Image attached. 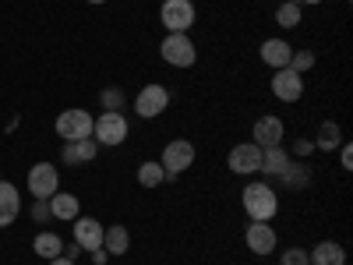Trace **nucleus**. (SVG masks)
Returning <instances> with one entry per match:
<instances>
[{"instance_id": "obj_1", "label": "nucleus", "mask_w": 353, "mask_h": 265, "mask_svg": "<svg viewBox=\"0 0 353 265\" xmlns=\"http://www.w3.org/2000/svg\"><path fill=\"white\" fill-rule=\"evenodd\" d=\"M241 205L254 223H269L279 213V191L272 184H265V181H254L241 191Z\"/></svg>"}, {"instance_id": "obj_2", "label": "nucleus", "mask_w": 353, "mask_h": 265, "mask_svg": "<svg viewBox=\"0 0 353 265\" xmlns=\"http://www.w3.org/2000/svg\"><path fill=\"white\" fill-rule=\"evenodd\" d=\"M159 53L170 68H191L198 61V46L188 32H170L163 43H159Z\"/></svg>"}, {"instance_id": "obj_3", "label": "nucleus", "mask_w": 353, "mask_h": 265, "mask_svg": "<svg viewBox=\"0 0 353 265\" xmlns=\"http://www.w3.org/2000/svg\"><path fill=\"white\" fill-rule=\"evenodd\" d=\"M194 18H198V11L191 0H163V8H159V21L166 32H191Z\"/></svg>"}, {"instance_id": "obj_4", "label": "nucleus", "mask_w": 353, "mask_h": 265, "mask_svg": "<svg viewBox=\"0 0 353 265\" xmlns=\"http://www.w3.org/2000/svg\"><path fill=\"white\" fill-rule=\"evenodd\" d=\"M128 117L124 113H113V110H103V117H96V124H92V138L96 145H121L128 138Z\"/></svg>"}, {"instance_id": "obj_5", "label": "nucleus", "mask_w": 353, "mask_h": 265, "mask_svg": "<svg viewBox=\"0 0 353 265\" xmlns=\"http://www.w3.org/2000/svg\"><path fill=\"white\" fill-rule=\"evenodd\" d=\"M163 170H166V177L170 181H176L184 170H191V163H194V145L188 141V138H173V141H166V149H163Z\"/></svg>"}, {"instance_id": "obj_6", "label": "nucleus", "mask_w": 353, "mask_h": 265, "mask_svg": "<svg viewBox=\"0 0 353 265\" xmlns=\"http://www.w3.org/2000/svg\"><path fill=\"white\" fill-rule=\"evenodd\" d=\"M92 124H96V117L88 110H64L57 117V135L64 141H81V138H92Z\"/></svg>"}, {"instance_id": "obj_7", "label": "nucleus", "mask_w": 353, "mask_h": 265, "mask_svg": "<svg viewBox=\"0 0 353 265\" xmlns=\"http://www.w3.org/2000/svg\"><path fill=\"white\" fill-rule=\"evenodd\" d=\"M261 153H265V149H258L254 141H241V145H233L230 156H226L230 173H241V177L258 173V170H261Z\"/></svg>"}, {"instance_id": "obj_8", "label": "nucleus", "mask_w": 353, "mask_h": 265, "mask_svg": "<svg viewBox=\"0 0 353 265\" xmlns=\"http://www.w3.org/2000/svg\"><path fill=\"white\" fill-rule=\"evenodd\" d=\"M170 106V92L163 85H145L141 92L134 96V113L138 117H145V121H152V117H163V110Z\"/></svg>"}, {"instance_id": "obj_9", "label": "nucleus", "mask_w": 353, "mask_h": 265, "mask_svg": "<svg viewBox=\"0 0 353 265\" xmlns=\"http://www.w3.org/2000/svg\"><path fill=\"white\" fill-rule=\"evenodd\" d=\"M53 191H61V173L53 163H36L28 170V195L32 198H50Z\"/></svg>"}, {"instance_id": "obj_10", "label": "nucleus", "mask_w": 353, "mask_h": 265, "mask_svg": "<svg viewBox=\"0 0 353 265\" xmlns=\"http://www.w3.org/2000/svg\"><path fill=\"white\" fill-rule=\"evenodd\" d=\"M272 96L279 103H297L304 96V75H297L293 68H279L272 75Z\"/></svg>"}, {"instance_id": "obj_11", "label": "nucleus", "mask_w": 353, "mask_h": 265, "mask_svg": "<svg viewBox=\"0 0 353 265\" xmlns=\"http://www.w3.org/2000/svg\"><path fill=\"white\" fill-rule=\"evenodd\" d=\"M244 241H248V251H254V255H272L276 251V244H279V237H276V226L272 223H248V230H244Z\"/></svg>"}, {"instance_id": "obj_12", "label": "nucleus", "mask_w": 353, "mask_h": 265, "mask_svg": "<svg viewBox=\"0 0 353 265\" xmlns=\"http://www.w3.org/2000/svg\"><path fill=\"white\" fill-rule=\"evenodd\" d=\"M254 145L258 149H276V145H283V135H286V124L279 121V117H258L254 121V131H251Z\"/></svg>"}, {"instance_id": "obj_13", "label": "nucleus", "mask_w": 353, "mask_h": 265, "mask_svg": "<svg viewBox=\"0 0 353 265\" xmlns=\"http://www.w3.org/2000/svg\"><path fill=\"white\" fill-rule=\"evenodd\" d=\"M103 233H106V226H103L99 219H88V216H78V219H74V244H78L81 251L103 248Z\"/></svg>"}, {"instance_id": "obj_14", "label": "nucleus", "mask_w": 353, "mask_h": 265, "mask_svg": "<svg viewBox=\"0 0 353 265\" xmlns=\"http://www.w3.org/2000/svg\"><path fill=\"white\" fill-rule=\"evenodd\" d=\"M18 213H21V195H18V188L11 181L0 177V230L11 226L18 219Z\"/></svg>"}, {"instance_id": "obj_15", "label": "nucleus", "mask_w": 353, "mask_h": 265, "mask_svg": "<svg viewBox=\"0 0 353 265\" xmlns=\"http://www.w3.org/2000/svg\"><path fill=\"white\" fill-rule=\"evenodd\" d=\"M99 153V145L96 138H81V141H64V149H61V159L68 166H85V163H92Z\"/></svg>"}, {"instance_id": "obj_16", "label": "nucleus", "mask_w": 353, "mask_h": 265, "mask_svg": "<svg viewBox=\"0 0 353 265\" xmlns=\"http://www.w3.org/2000/svg\"><path fill=\"white\" fill-rule=\"evenodd\" d=\"M50 216H53V219H64V223H74V219L81 216L78 195H71V191H53V195H50Z\"/></svg>"}, {"instance_id": "obj_17", "label": "nucleus", "mask_w": 353, "mask_h": 265, "mask_svg": "<svg viewBox=\"0 0 353 265\" xmlns=\"http://www.w3.org/2000/svg\"><path fill=\"white\" fill-rule=\"evenodd\" d=\"M276 181H279L283 191H304V188L311 184V166H307V159H304V163L290 159V166L276 177Z\"/></svg>"}, {"instance_id": "obj_18", "label": "nucleus", "mask_w": 353, "mask_h": 265, "mask_svg": "<svg viewBox=\"0 0 353 265\" xmlns=\"http://www.w3.org/2000/svg\"><path fill=\"white\" fill-rule=\"evenodd\" d=\"M258 53H261V61L269 64L272 71H279V68H290V57H293V46H290L286 39H265Z\"/></svg>"}, {"instance_id": "obj_19", "label": "nucleus", "mask_w": 353, "mask_h": 265, "mask_svg": "<svg viewBox=\"0 0 353 265\" xmlns=\"http://www.w3.org/2000/svg\"><path fill=\"white\" fill-rule=\"evenodd\" d=\"M311 265H346V248L339 241H321L307 251Z\"/></svg>"}, {"instance_id": "obj_20", "label": "nucleus", "mask_w": 353, "mask_h": 265, "mask_svg": "<svg viewBox=\"0 0 353 265\" xmlns=\"http://www.w3.org/2000/svg\"><path fill=\"white\" fill-rule=\"evenodd\" d=\"M290 149H283V145H276V149H265L261 153V170L258 173H265V177H279L286 166H290Z\"/></svg>"}, {"instance_id": "obj_21", "label": "nucleus", "mask_w": 353, "mask_h": 265, "mask_svg": "<svg viewBox=\"0 0 353 265\" xmlns=\"http://www.w3.org/2000/svg\"><path fill=\"white\" fill-rule=\"evenodd\" d=\"M103 248H106L110 258L128 255V248H131V233H128V226H110V230L103 233Z\"/></svg>"}, {"instance_id": "obj_22", "label": "nucleus", "mask_w": 353, "mask_h": 265, "mask_svg": "<svg viewBox=\"0 0 353 265\" xmlns=\"http://www.w3.org/2000/svg\"><path fill=\"white\" fill-rule=\"evenodd\" d=\"M339 145H343V128L336 121H325L318 128V135H314V149L318 153H332V149H339Z\"/></svg>"}, {"instance_id": "obj_23", "label": "nucleus", "mask_w": 353, "mask_h": 265, "mask_svg": "<svg viewBox=\"0 0 353 265\" xmlns=\"http://www.w3.org/2000/svg\"><path fill=\"white\" fill-rule=\"evenodd\" d=\"M163 181H170V177H166V170H163L159 159H145V163L138 166V184H141V188H159Z\"/></svg>"}, {"instance_id": "obj_24", "label": "nucleus", "mask_w": 353, "mask_h": 265, "mask_svg": "<svg viewBox=\"0 0 353 265\" xmlns=\"http://www.w3.org/2000/svg\"><path fill=\"white\" fill-rule=\"evenodd\" d=\"M32 251H36L39 258H46V262H50V258H57V255H64V241L57 237V233H46V230H43L39 237L32 241Z\"/></svg>"}, {"instance_id": "obj_25", "label": "nucleus", "mask_w": 353, "mask_h": 265, "mask_svg": "<svg viewBox=\"0 0 353 265\" xmlns=\"http://www.w3.org/2000/svg\"><path fill=\"white\" fill-rule=\"evenodd\" d=\"M301 4H293V0H283V4L276 8V21L283 25V28H297L301 25Z\"/></svg>"}, {"instance_id": "obj_26", "label": "nucleus", "mask_w": 353, "mask_h": 265, "mask_svg": "<svg viewBox=\"0 0 353 265\" xmlns=\"http://www.w3.org/2000/svg\"><path fill=\"white\" fill-rule=\"evenodd\" d=\"M290 68L297 71V75H307V71L314 68V53H311V50H293V57H290Z\"/></svg>"}, {"instance_id": "obj_27", "label": "nucleus", "mask_w": 353, "mask_h": 265, "mask_svg": "<svg viewBox=\"0 0 353 265\" xmlns=\"http://www.w3.org/2000/svg\"><path fill=\"white\" fill-rule=\"evenodd\" d=\"M279 265H311V258H307L304 248H286V251L279 255Z\"/></svg>"}, {"instance_id": "obj_28", "label": "nucleus", "mask_w": 353, "mask_h": 265, "mask_svg": "<svg viewBox=\"0 0 353 265\" xmlns=\"http://www.w3.org/2000/svg\"><path fill=\"white\" fill-rule=\"evenodd\" d=\"M103 106L106 110H113V113H121V106H124V92H121V88H103Z\"/></svg>"}, {"instance_id": "obj_29", "label": "nucleus", "mask_w": 353, "mask_h": 265, "mask_svg": "<svg viewBox=\"0 0 353 265\" xmlns=\"http://www.w3.org/2000/svg\"><path fill=\"white\" fill-rule=\"evenodd\" d=\"M311 153H314V138H297L290 149V156H301V159H307Z\"/></svg>"}, {"instance_id": "obj_30", "label": "nucleus", "mask_w": 353, "mask_h": 265, "mask_svg": "<svg viewBox=\"0 0 353 265\" xmlns=\"http://www.w3.org/2000/svg\"><path fill=\"white\" fill-rule=\"evenodd\" d=\"M32 219H36V223L53 219V216H50V198H36V202H32Z\"/></svg>"}, {"instance_id": "obj_31", "label": "nucleus", "mask_w": 353, "mask_h": 265, "mask_svg": "<svg viewBox=\"0 0 353 265\" xmlns=\"http://www.w3.org/2000/svg\"><path fill=\"white\" fill-rule=\"evenodd\" d=\"M339 163H343V170H353V149H350V145H343V153H339Z\"/></svg>"}, {"instance_id": "obj_32", "label": "nucleus", "mask_w": 353, "mask_h": 265, "mask_svg": "<svg viewBox=\"0 0 353 265\" xmlns=\"http://www.w3.org/2000/svg\"><path fill=\"white\" fill-rule=\"evenodd\" d=\"M88 255H92V262H96V265H103V262L110 258V255H106V248H96V251H88Z\"/></svg>"}, {"instance_id": "obj_33", "label": "nucleus", "mask_w": 353, "mask_h": 265, "mask_svg": "<svg viewBox=\"0 0 353 265\" xmlns=\"http://www.w3.org/2000/svg\"><path fill=\"white\" fill-rule=\"evenodd\" d=\"M78 255H81V248H78V244H71V248H64V258H71V262H78Z\"/></svg>"}, {"instance_id": "obj_34", "label": "nucleus", "mask_w": 353, "mask_h": 265, "mask_svg": "<svg viewBox=\"0 0 353 265\" xmlns=\"http://www.w3.org/2000/svg\"><path fill=\"white\" fill-rule=\"evenodd\" d=\"M50 265H78V262H71V258H64V255H57V258H50Z\"/></svg>"}, {"instance_id": "obj_35", "label": "nucleus", "mask_w": 353, "mask_h": 265, "mask_svg": "<svg viewBox=\"0 0 353 265\" xmlns=\"http://www.w3.org/2000/svg\"><path fill=\"white\" fill-rule=\"evenodd\" d=\"M293 4H301V8L307 4V8H311V4H321V0H293Z\"/></svg>"}, {"instance_id": "obj_36", "label": "nucleus", "mask_w": 353, "mask_h": 265, "mask_svg": "<svg viewBox=\"0 0 353 265\" xmlns=\"http://www.w3.org/2000/svg\"><path fill=\"white\" fill-rule=\"evenodd\" d=\"M88 4H110V0H88Z\"/></svg>"}]
</instances>
